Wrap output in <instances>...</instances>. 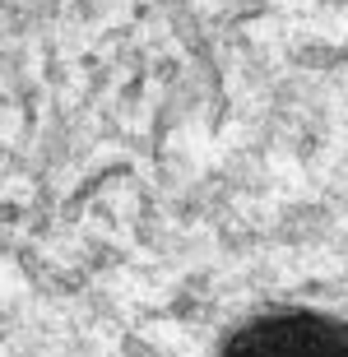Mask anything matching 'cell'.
<instances>
[{
	"label": "cell",
	"mask_w": 348,
	"mask_h": 357,
	"mask_svg": "<svg viewBox=\"0 0 348 357\" xmlns=\"http://www.w3.org/2000/svg\"><path fill=\"white\" fill-rule=\"evenodd\" d=\"M218 357H348V320L321 311H269L241 325Z\"/></svg>",
	"instance_id": "obj_1"
}]
</instances>
